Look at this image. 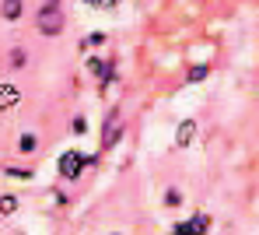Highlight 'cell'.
<instances>
[{
	"label": "cell",
	"instance_id": "obj_1",
	"mask_svg": "<svg viewBox=\"0 0 259 235\" xmlns=\"http://www.w3.org/2000/svg\"><path fill=\"white\" fill-rule=\"evenodd\" d=\"M63 25H67V18H63V4L60 0H46L42 7L35 11V28H39V35H60L63 32Z\"/></svg>",
	"mask_w": 259,
	"mask_h": 235
},
{
	"label": "cell",
	"instance_id": "obj_2",
	"mask_svg": "<svg viewBox=\"0 0 259 235\" xmlns=\"http://www.w3.org/2000/svg\"><path fill=\"white\" fill-rule=\"evenodd\" d=\"M123 137V112L119 109H109V116H105V127H102V147L109 151V147H116Z\"/></svg>",
	"mask_w": 259,
	"mask_h": 235
},
{
	"label": "cell",
	"instance_id": "obj_3",
	"mask_svg": "<svg viewBox=\"0 0 259 235\" xmlns=\"http://www.w3.org/2000/svg\"><path fill=\"white\" fill-rule=\"evenodd\" d=\"M84 169H88V165H84V154H81V151H63V154H60L56 172H60L63 179H77Z\"/></svg>",
	"mask_w": 259,
	"mask_h": 235
},
{
	"label": "cell",
	"instance_id": "obj_4",
	"mask_svg": "<svg viewBox=\"0 0 259 235\" xmlns=\"http://www.w3.org/2000/svg\"><path fill=\"white\" fill-rule=\"evenodd\" d=\"M193 141H196V120H182L175 130V147H189Z\"/></svg>",
	"mask_w": 259,
	"mask_h": 235
},
{
	"label": "cell",
	"instance_id": "obj_5",
	"mask_svg": "<svg viewBox=\"0 0 259 235\" xmlns=\"http://www.w3.org/2000/svg\"><path fill=\"white\" fill-rule=\"evenodd\" d=\"M21 102V88L11 81H0V109H14Z\"/></svg>",
	"mask_w": 259,
	"mask_h": 235
},
{
	"label": "cell",
	"instance_id": "obj_6",
	"mask_svg": "<svg viewBox=\"0 0 259 235\" xmlns=\"http://www.w3.org/2000/svg\"><path fill=\"white\" fill-rule=\"evenodd\" d=\"M21 11H25L21 0H4V4H0V18H4V21H18Z\"/></svg>",
	"mask_w": 259,
	"mask_h": 235
},
{
	"label": "cell",
	"instance_id": "obj_7",
	"mask_svg": "<svg viewBox=\"0 0 259 235\" xmlns=\"http://www.w3.org/2000/svg\"><path fill=\"white\" fill-rule=\"evenodd\" d=\"M18 204H21V200H18L14 193H0V218H11V214L18 211Z\"/></svg>",
	"mask_w": 259,
	"mask_h": 235
},
{
	"label": "cell",
	"instance_id": "obj_8",
	"mask_svg": "<svg viewBox=\"0 0 259 235\" xmlns=\"http://www.w3.org/2000/svg\"><path fill=\"white\" fill-rule=\"evenodd\" d=\"M207 74H210V67H207V63H200V67H193V70L186 74V85H200Z\"/></svg>",
	"mask_w": 259,
	"mask_h": 235
},
{
	"label": "cell",
	"instance_id": "obj_9",
	"mask_svg": "<svg viewBox=\"0 0 259 235\" xmlns=\"http://www.w3.org/2000/svg\"><path fill=\"white\" fill-rule=\"evenodd\" d=\"M189 221H193V232H196V235L210 232V214H196V218H189Z\"/></svg>",
	"mask_w": 259,
	"mask_h": 235
},
{
	"label": "cell",
	"instance_id": "obj_10",
	"mask_svg": "<svg viewBox=\"0 0 259 235\" xmlns=\"http://www.w3.org/2000/svg\"><path fill=\"white\" fill-rule=\"evenodd\" d=\"M18 147H21L25 154H32V151L39 147V137H35V134H21V141H18Z\"/></svg>",
	"mask_w": 259,
	"mask_h": 235
},
{
	"label": "cell",
	"instance_id": "obj_11",
	"mask_svg": "<svg viewBox=\"0 0 259 235\" xmlns=\"http://www.w3.org/2000/svg\"><path fill=\"white\" fill-rule=\"evenodd\" d=\"M179 204H182V189L168 186V189H165V207H179Z\"/></svg>",
	"mask_w": 259,
	"mask_h": 235
},
{
	"label": "cell",
	"instance_id": "obj_12",
	"mask_svg": "<svg viewBox=\"0 0 259 235\" xmlns=\"http://www.w3.org/2000/svg\"><path fill=\"white\" fill-rule=\"evenodd\" d=\"M7 63H11V67H25V63H28V56H25V49H11V56H7Z\"/></svg>",
	"mask_w": 259,
	"mask_h": 235
},
{
	"label": "cell",
	"instance_id": "obj_13",
	"mask_svg": "<svg viewBox=\"0 0 259 235\" xmlns=\"http://www.w3.org/2000/svg\"><path fill=\"white\" fill-rule=\"evenodd\" d=\"M4 176H11V179H32V172H28V169H14V165H7V169H4Z\"/></svg>",
	"mask_w": 259,
	"mask_h": 235
},
{
	"label": "cell",
	"instance_id": "obj_14",
	"mask_svg": "<svg viewBox=\"0 0 259 235\" xmlns=\"http://www.w3.org/2000/svg\"><path fill=\"white\" fill-rule=\"evenodd\" d=\"M172 235H196V232H193V221H175Z\"/></svg>",
	"mask_w": 259,
	"mask_h": 235
},
{
	"label": "cell",
	"instance_id": "obj_15",
	"mask_svg": "<svg viewBox=\"0 0 259 235\" xmlns=\"http://www.w3.org/2000/svg\"><path fill=\"white\" fill-rule=\"evenodd\" d=\"M102 43H105V35H102V32H91V35L84 39V46H102Z\"/></svg>",
	"mask_w": 259,
	"mask_h": 235
},
{
	"label": "cell",
	"instance_id": "obj_16",
	"mask_svg": "<svg viewBox=\"0 0 259 235\" xmlns=\"http://www.w3.org/2000/svg\"><path fill=\"white\" fill-rule=\"evenodd\" d=\"M112 235H119V232H112Z\"/></svg>",
	"mask_w": 259,
	"mask_h": 235
}]
</instances>
